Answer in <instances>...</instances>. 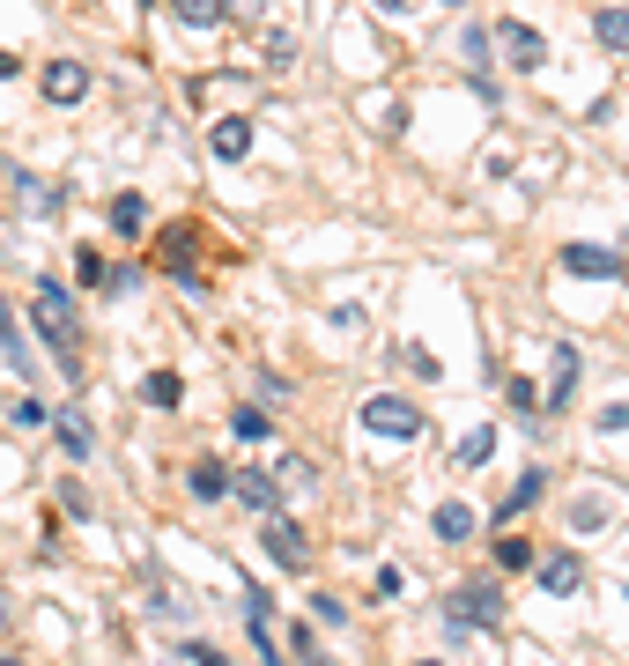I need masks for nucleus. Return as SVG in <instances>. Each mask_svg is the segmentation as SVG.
<instances>
[{
	"mask_svg": "<svg viewBox=\"0 0 629 666\" xmlns=\"http://www.w3.org/2000/svg\"><path fill=\"white\" fill-rule=\"evenodd\" d=\"M290 644H296V659H304V666L326 659V652H318V637H312V622H290Z\"/></svg>",
	"mask_w": 629,
	"mask_h": 666,
	"instance_id": "nucleus-30",
	"label": "nucleus"
},
{
	"mask_svg": "<svg viewBox=\"0 0 629 666\" xmlns=\"http://www.w3.org/2000/svg\"><path fill=\"white\" fill-rule=\"evenodd\" d=\"M570 393H578V348H548V385H541V400L548 408H570Z\"/></svg>",
	"mask_w": 629,
	"mask_h": 666,
	"instance_id": "nucleus-11",
	"label": "nucleus"
},
{
	"mask_svg": "<svg viewBox=\"0 0 629 666\" xmlns=\"http://www.w3.org/2000/svg\"><path fill=\"white\" fill-rule=\"evenodd\" d=\"M593 422H600L607 437H622V430H629V400H607V408H600V415H593Z\"/></svg>",
	"mask_w": 629,
	"mask_h": 666,
	"instance_id": "nucleus-33",
	"label": "nucleus"
},
{
	"mask_svg": "<svg viewBox=\"0 0 629 666\" xmlns=\"http://www.w3.org/2000/svg\"><path fill=\"white\" fill-rule=\"evenodd\" d=\"M230 496H238L244 511H260V518L282 511V482H274V467H238L230 474Z\"/></svg>",
	"mask_w": 629,
	"mask_h": 666,
	"instance_id": "nucleus-5",
	"label": "nucleus"
},
{
	"mask_svg": "<svg viewBox=\"0 0 629 666\" xmlns=\"http://www.w3.org/2000/svg\"><path fill=\"white\" fill-rule=\"evenodd\" d=\"M511 408H518V415H526V408H541V385H533V378H511Z\"/></svg>",
	"mask_w": 629,
	"mask_h": 666,
	"instance_id": "nucleus-35",
	"label": "nucleus"
},
{
	"mask_svg": "<svg viewBox=\"0 0 629 666\" xmlns=\"http://www.w3.org/2000/svg\"><path fill=\"white\" fill-rule=\"evenodd\" d=\"M474 526H482V518L466 511V504H437V541L460 548V541H474Z\"/></svg>",
	"mask_w": 629,
	"mask_h": 666,
	"instance_id": "nucleus-18",
	"label": "nucleus"
},
{
	"mask_svg": "<svg viewBox=\"0 0 629 666\" xmlns=\"http://www.w3.org/2000/svg\"><path fill=\"white\" fill-rule=\"evenodd\" d=\"M30 319H38V334H45L52 363L67 370V378H82V319H74V296L60 289V282H38V304H30Z\"/></svg>",
	"mask_w": 629,
	"mask_h": 666,
	"instance_id": "nucleus-1",
	"label": "nucleus"
},
{
	"mask_svg": "<svg viewBox=\"0 0 629 666\" xmlns=\"http://www.w3.org/2000/svg\"><path fill=\"white\" fill-rule=\"evenodd\" d=\"M15 193H23V208H30V215H45V208H60V193H52L45 178H30V171H15Z\"/></svg>",
	"mask_w": 629,
	"mask_h": 666,
	"instance_id": "nucleus-24",
	"label": "nucleus"
},
{
	"mask_svg": "<svg viewBox=\"0 0 629 666\" xmlns=\"http://www.w3.org/2000/svg\"><path fill=\"white\" fill-rule=\"evenodd\" d=\"M141 400H148V408H164V415H170V408H178V400H186V378H178V370H148Z\"/></svg>",
	"mask_w": 629,
	"mask_h": 666,
	"instance_id": "nucleus-21",
	"label": "nucleus"
},
{
	"mask_svg": "<svg viewBox=\"0 0 629 666\" xmlns=\"http://www.w3.org/2000/svg\"><path fill=\"white\" fill-rule=\"evenodd\" d=\"M533 563V548L518 541V533H504V541H496V570H526Z\"/></svg>",
	"mask_w": 629,
	"mask_h": 666,
	"instance_id": "nucleus-28",
	"label": "nucleus"
},
{
	"mask_svg": "<svg viewBox=\"0 0 629 666\" xmlns=\"http://www.w3.org/2000/svg\"><path fill=\"white\" fill-rule=\"evenodd\" d=\"M489 45H504V60H511V67H526V74L548 60V38H541L533 23H496V30H489Z\"/></svg>",
	"mask_w": 629,
	"mask_h": 666,
	"instance_id": "nucleus-6",
	"label": "nucleus"
},
{
	"mask_svg": "<svg viewBox=\"0 0 629 666\" xmlns=\"http://www.w3.org/2000/svg\"><path fill=\"white\" fill-rule=\"evenodd\" d=\"M260 541H266V556H274V563L282 570H312V533H304V526H296V518H266L260 526Z\"/></svg>",
	"mask_w": 629,
	"mask_h": 666,
	"instance_id": "nucleus-3",
	"label": "nucleus"
},
{
	"mask_svg": "<svg viewBox=\"0 0 629 666\" xmlns=\"http://www.w3.org/2000/svg\"><path fill=\"white\" fill-rule=\"evenodd\" d=\"M607 511H615L607 496H578V504H570V526H578V533H600V526H607Z\"/></svg>",
	"mask_w": 629,
	"mask_h": 666,
	"instance_id": "nucleus-23",
	"label": "nucleus"
},
{
	"mask_svg": "<svg viewBox=\"0 0 629 666\" xmlns=\"http://www.w3.org/2000/svg\"><path fill=\"white\" fill-rule=\"evenodd\" d=\"M52 430H60V452H67L74 467L97 452V430H90V415H82V408H52Z\"/></svg>",
	"mask_w": 629,
	"mask_h": 666,
	"instance_id": "nucleus-8",
	"label": "nucleus"
},
{
	"mask_svg": "<svg viewBox=\"0 0 629 666\" xmlns=\"http://www.w3.org/2000/svg\"><path fill=\"white\" fill-rule=\"evenodd\" d=\"M563 267L585 274V282H615V274H622V252H607V245H563Z\"/></svg>",
	"mask_w": 629,
	"mask_h": 666,
	"instance_id": "nucleus-9",
	"label": "nucleus"
},
{
	"mask_svg": "<svg viewBox=\"0 0 629 666\" xmlns=\"http://www.w3.org/2000/svg\"><path fill=\"white\" fill-rule=\"evenodd\" d=\"M318 666H326V659H318Z\"/></svg>",
	"mask_w": 629,
	"mask_h": 666,
	"instance_id": "nucleus-42",
	"label": "nucleus"
},
{
	"mask_svg": "<svg viewBox=\"0 0 629 666\" xmlns=\"http://www.w3.org/2000/svg\"><path fill=\"white\" fill-rule=\"evenodd\" d=\"M312 622H348V600H334V592H318V600H312Z\"/></svg>",
	"mask_w": 629,
	"mask_h": 666,
	"instance_id": "nucleus-34",
	"label": "nucleus"
},
{
	"mask_svg": "<svg viewBox=\"0 0 629 666\" xmlns=\"http://www.w3.org/2000/svg\"><path fill=\"white\" fill-rule=\"evenodd\" d=\"M260 60H266V67H290V60H296V30H266Z\"/></svg>",
	"mask_w": 629,
	"mask_h": 666,
	"instance_id": "nucleus-25",
	"label": "nucleus"
},
{
	"mask_svg": "<svg viewBox=\"0 0 629 666\" xmlns=\"http://www.w3.org/2000/svg\"><path fill=\"white\" fill-rule=\"evenodd\" d=\"M266 8H274V0H230V15H238V23H260Z\"/></svg>",
	"mask_w": 629,
	"mask_h": 666,
	"instance_id": "nucleus-36",
	"label": "nucleus"
},
{
	"mask_svg": "<svg viewBox=\"0 0 629 666\" xmlns=\"http://www.w3.org/2000/svg\"><path fill=\"white\" fill-rule=\"evenodd\" d=\"M164 267H178V282L200 289V274H193V222H170L164 230Z\"/></svg>",
	"mask_w": 629,
	"mask_h": 666,
	"instance_id": "nucleus-13",
	"label": "nucleus"
},
{
	"mask_svg": "<svg viewBox=\"0 0 629 666\" xmlns=\"http://www.w3.org/2000/svg\"><path fill=\"white\" fill-rule=\"evenodd\" d=\"M186 659H193V666H230V659L216 652V644H186Z\"/></svg>",
	"mask_w": 629,
	"mask_h": 666,
	"instance_id": "nucleus-37",
	"label": "nucleus"
},
{
	"mask_svg": "<svg viewBox=\"0 0 629 666\" xmlns=\"http://www.w3.org/2000/svg\"><path fill=\"white\" fill-rule=\"evenodd\" d=\"M112 237H126V245H134V237H148V200L141 193H119V200H112Z\"/></svg>",
	"mask_w": 629,
	"mask_h": 666,
	"instance_id": "nucleus-14",
	"label": "nucleus"
},
{
	"mask_svg": "<svg viewBox=\"0 0 629 666\" xmlns=\"http://www.w3.org/2000/svg\"><path fill=\"white\" fill-rule=\"evenodd\" d=\"M541 496H548V467H526L518 482H511V496L496 504V526H511V518H526L533 504H541Z\"/></svg>",
	"mask_w": 629,
	"mask_h": 666,
	"instance_id": "nucleus-10",
	"label": "nucleus"
},
{
	"mask_svg": "<svg viewBox=\"0 0 629 666\" xmlns=\"http://www.w3.org/2000/svg\"><path fill=\"white\" fill-rule=\"evenodd\" d=\"M230 430H238V437H274V422H266V408H238V415H230Z\"/></svg>",
	"mask_w": 629,
	"mask_h": 666,
	"instance_id": "nucleus-27",
	"label": "nucleus"
},
{
	"mask_svg": "<svg viewBox=\"0 0 629 666\" xmlns=\"http://www.w3.org/2000/svg\"><path fill=\"white\" fill-rule=\"evenodd\" d=\"M74 274H82L90 289H104V252H97V245H82V252H74Z\"/></svg>",
	"mask_w": 629,
	"mask_h": 666,
	"instance_id": "nucleus-29",
	"label": "nucleus"
},
{
	"mask_svg": "<svg viewBox=\"0 0 629 666\" xmlns=\"http://www.w3.org/2000/svg\"><path fill=\"white\" fill-rule=\"evenodd\" d=\"M186 489H193L200 504H222V496H230V474H222V459H193V474H186Z\"/></svg>",
	"mask_w": 629,
	"mask_h": 666,
	"instance_id": "nucleus-17",
	"label": "nucleus"
},
{
	"mask_svg": "<svg viewBox=\"0 0 629 666\" xmlns=\"http://www.w3.org/2000/svg\"><path fill=\"white\" fill-rule=\"evenodd\" d=\"M208 148H216V163H238L244 148H252V119H244V112L216 119V126H208Z\"/></svg>",
	"mask_w": 629,
	"mask_h": 666,
	"instance_id": "nucleus-12",
	"label": "nucleus"
},
{
	"mask_svg": "<svg viewBox=\"0 0 629 666\" xmlns=\"http://www.w3.org/2000/svg\"><path fill=\"white\" fill-rule=\"evenodd\" d=\"M364 430L370 437H422V415L400 393H378V400H364Z\"/></svg>",
	"mask_w": 629,
	"mask_h": 666,
	"instance_id": "nucleus-4",
	"label": "nucleus"
},
{
	"mask_svg": "<svg viewBox=\"0 0 629 666\" xmlns=\"http://www.w3.org/2000/svg\"><path fill=\"white\" fill-rule=\"evenodd\" d=\"M400 8H408V0H378V15H400Z\"/></svg>",
	"mask_w": 629,
	"mask_h": 666,
	"instance_id": "nucleus-38",
	"label": "nucleus"
},
{
	"mask_svg": "<svg viewBox=\"0 0 629 666\" xmlns=\"http://www.w3.org/2000/svg\"><path fill=\"white\" fill-rule=\"evenodd\" d=\"M0 666H23V659H8V652H0Z\"/></svg>",
	"mask_w": 629,
	"mask_h": 666,
	"instance_id": "nucleus-39",
	"label": "nucleus"
},
{
	"mask_svg": "<svg viewBox=\"0 0 629 666\" xmlns=\"http://www.w3.org/2000/svg\"><path fill=\"white\" fill-rule=\"evenodd\" d=\"M489 452H496V430H466V437H460V467L474 474V467L489 459Z\"/></svg>",
	"mask_w": 629,
	"mask_h": 666,
	"instance_id": "nucleus-26",
	"label": "nucleus"
},
{
	"mask_svg": "<svg viewBox=\"0 0 629 666\" xmlns=\"http://www.w3.org/2000/svg\"><path fill=\"white\" fill-rule=\"evenodd\" d=\"M578 585H585L578 556H548V563H541V592H556V600H570Z\"/></svg>",
	"mask_w": 629,
	"mask_h": 666,
	"instance_id": "nucleus-16",
	"label": "nucleus"
},
{
	"mask_svg": "<svg viewBox=\"0 0 629 666\" xmlns=\"http://www.w3.org/2000/svg\"><path fill=\"white\" fill-rule=\"evenodd\" d=\"M422 666H444V659H422Z\"/></svg>",
	"mask_w": 629,
	"mask_h": 666,
	"instance_id": "nucleus-40",
	"label": "nucleus"
},
{
	"mask_svg": "<svg viewBox=\"0 0 629 666\" xmlns=\"http://www.w3.org/2000/svg\"><path fill=\"white\" fill-rule=\"evenodd\" d=\"M104 289H112V296H134V289H141V267H104Z\"/></svg>",
	"mask_w": 629,
	"mask_h": 666,
	"instance_id": "nucleus-32",
	"label": "nucleus"
},
{
	"mask_svg": "<svg viewBox=\"0 0 629 666\" xmlns=\"http://www.w3.org/2000/svg\"><path fill=\"white\" fill-rule=\"evenodd\" d=\"M593 38H600L607 52H629V8H600V15H593Z\"/></svg>",
	"mask_w": 629,
	"mask_h": 666,
	"instance_id": "nucleus-22",
	"label": "nucleus"
},
{
	"mask_svg": "<svg viewBox=\"0 0 629 666\" xmlns=\"http://www.w3.org/2000/svg\"><path fill=\"white\" fill-rule=\"evenodd\" d=\"M460 52H466V67H474V89H482V97H496V89H489V30L482 23H466Z\"/></svg>",
	"mask_w": 629,
	"mask_h": 666,
	"instance_id": "nucleus-19",
	"label": "nucleus"
},
{
	"mask_svg": "<svg viewBox=\"0 0 629 666\" xmlns=\"http://www.w3.org/2000/svg\"><path fill=\"white\" fill-rule=\"evenodd\" d=\"M452 8H466V0H452Z\"/></svg>",
	"mask_w": 629,
	"mask_h": 666,
	"instance_id": "nucleus-41",
	"label": "nucleus"
},
{
	"mask_svg": "<svg viewBox=\"0 0 629 666\" xmlns=\"http://www.w3.org/2000/svg\"><path fill=\"white\" fill-rule=\"evenodd\" d=\"M444 615L474 622V630H496V622H504V585H496V578H466V585L444 600Z\"/></svg>",
	"mask_w": 629,
	"mask_h": 666,
	"instance_id": "nucleus-2",
	"label": "nucleus"
},
{
	"mask_svg": "<svg viewBox=\"0 0 629 666\" xmlns=\"http://www.w3.org/2000/svg\"><path fill=\"white\" fill-rule=\"evenodd\" d=\"M8 422H23V430H38V422H45V400H8Z\"/></svg>",
	"mask_w": 629,
	"mask_h": 666,
	"instance_id": "nucleus-31",
	"label": "nucleus"
},
{
	"mask_svg": "<svg viewBox=\"0 0 629 666\" xmlns=\"http://www.w3.org/2000/svg\"><path fill=\"white\" fill-rule=\"evenodd\" d=\"M170 15L186 30H222L230 23V0H170Z\"/></svg>",
	"mask_w": 629,
	"mask_h": 666,
	"instance_id": "nucleus-15",
	"label": "nucleus"
},
{
	"mask_svg": "<svg viewBox=\"0 0 629 666\" xmlns=\"http://www.w3.org/2000/svg\"><path fill=\"white\" fill-rule=\"evenodd\" d=\"M0 356H8V370H15V378H30V370H38V356L23 348V334H15V319H8V304H0Z\"/></svg>",
	"mask_w": 629,
	"mask_h": 666,
	"instance_id": "nucleus-20",
	"label": "nucleus"
},
{
	"mask_svg": "<svg viewBox=\"0 0 629 666\" xmlns=\"http://www.w3.org/2000/svg\"><path fill=\"white\" fill-rule=\"evenodd\" d=\"M82 97H90V67H82V60H52L45 67V104L67 112V104H82Z\"/></svg>",
	"mask_w": 629,
	"mask_h": 666,
	"instance_id": "nucleus-7",
	"label": "nucleus"
}]
</instances>
